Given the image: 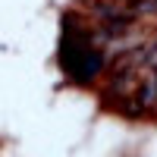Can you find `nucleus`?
<instances>
[{
    "instance_id": "f257e3e1",
    "label": "nucleus",
    "mask_w": 157,
    "mask_h": 157,
    "mask_svg": "<svg viewBox=\"0 0 157 157\" xmlns=\"http://www.w3.org/2000/svg\"><path fill=\"white\" fill-rule=\"evenodd\" d=\"M138 104H145V107H157V72H148L141 78V98Z\"/></svg>"
}]
</instances>
